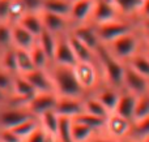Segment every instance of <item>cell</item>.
I'll return each mask as SVG.
<instances>
[{
    "label": "cell",
    "mask_w": 149,
    "mask_h": 142,
    "mask_svg": "<svg viewBox=\"0 0 149 142\" xmlns=\"http://www.w3.org/2000/svg\"><path fill=\"white\" fill-rule=\"evenodd\" d=\"M136 103H137V95H135V94L130 93L127 90H122L120 97H119V102L116 104V108L114 112H116L120 116L134 121Z\"/></svg>",
    "instance_id": "cell-20"
},
{
    "label": "cell",
    "mask_w": 149,
    "mask_h": 142,
    "mask_svg": "<svg viewBox=\"0 0 149 142\" xmlns=\"http://www.w3.org/2000/svg\"><path fill=\"white\" fill-rule=\"evenodd\" d=\"M12 46V23L0 22V50L9 48Z\"/></svg>",
    "instance_id": "cell-38"
},
{
    "label": "cell",
    "mask_w": 149,
    "mask_h": 142,
    "mask_svg": "<svg viewBox=\"0 0 149 142\" xmlns=\"http://www.w3.org/2000/svg\"><path fill=\"white\" fill-rule=\"evenodd\" d=\"M52 63L58 65H65V67H74L77 64V57L70 43L68 34L58 37V44Z\"/></svg>",
    "instance_id": "cell-11"
},
{
    "label": "cell",
    "mask_w": 149,
    "mask_h": 142,
    "mask_svg": "<svg viewBox=\"0 0 149 142\" xmlns=\"http://www.w3.org/2000/svg\"><path fill=\"white\" fill-rule=\"evenodd\" d=\"M33 117L26 104H17L15 107L4 110L0 114V128H15L20 123Z\"/></svg>",
    "instance_id": "cell-10"
},
{
    "label": "cell",
    "mask_w": 149,
    "mask_h": 142,
    "mask_svg": "<svg viewBox=\"0 0 149 142\" xmlns=\"http://www.w3.org/2000/svg\"><path fill=\"white\" fill-rule=\"evenodd\" d=\"M123 90H127L135 95L140 97L149 93V78L144 77L132 69L130 65L126 64L124 69V77H123Z\"/></svg>",
    "instance_id": "cell-8"
},
{
    "label": "cell",
    "mask_w": 149,
    "mask_h": 142,
    "mask_svg": "<svg viewBox=\"0 0 149 142\" xmlns=\"http://www.w3.org/2000/svg\"><path fill=\"white\" fill-rule=\"evenodd\" d=\"M37 94L36 89L31 86V83L28 81V78L24 74H16L13 78L12 86V97L21 102V104H26L34 95Z\"/></svg>",
    "instance_id": "cell-17"
},
{
    "label": "cell",
    "mask_w": 149,
    "mask_h": 142,
    "mask_svg": "<svg viewBox=\"0 0 149 142\" xmlns=\"http://www.w3.org/2000/svg\"><path fill=\"white\" fill-rule=\"evenodd\" d=\"M15 76L16 74H12V73L4 70L3 68H0V89L9 95H12V86Z\"/></svg>",
    "instance_id": "cell-40"
},
{
    "label": "cell",
    "mask_w": 149,
    "mask_h": 142,
    "mask_svg": "<svg viewBox=\"0 0 149 142\" xmlns=\"http://www.w3.org/2000/svg\"><path fill=\"white\" fill-rule=\"evenodd\" d=\"M145 18H149V0H144L143 7H141L140 13H139V21L145 20ZM139 21H137V22H139Z\"/></svg>",
    "instance_id": "cell-46"
},
{
    "label": "cell",
    "mask_w": 149,
    "mask_h": 142,
    "mask_svg": "<svg viewBox=\"0 0 149 142\" xmlns=\"http://www.w3.org/2000/svg\"><path fill=\"white\" fill-rule=\"evenodd\" d=\"M97 60L98 64H100L101 72H102L103 82L123 90V77L126 63L120 61L115 56H113L103 44H101L100 48L97 50Z\"/></svg>",
    "instance_id": "cell-2"
},
{
    "label": "cell",
    "mask_w": 149,
    "mask_h": 142,
    "mask_svg": "<svg viewBox=\"0 0 149 142\" xmlns=\"http://www.w3.org/2000/svg\"><path fill=\"white\" fill-rule=\"evenodd\" d=\"M50 137H51V136L47 134V133L45 132L43 128L39 125V127L37 128V129L34 130L24 142H49Z\"/></svg>",
    "instance_id": "cell-41"
},
{
    "label": "cell",
    "mask_w": 149,
    "mask_h": 142,
    "mask_svg": "<svg viewBox=\"0 0 149 142\" xmlns=\"http://www.w3.org/2000/svg\"><path fill=\"white\" fill-rule=\"evenodd\" d=\"M68 39H70V43L72 46V50L77 57V61H95L97 60V52L93 51L90 47H88L85 43H82L79 38L73 35V34H68Z\"/></svg>",
    "instance_id": "cell-22"
},
{
    "label": "cell",
    "mask_w": 149,
    "mask_h": 142,
    "mask_svg": "<svg viewBox=\"0 0 149 142\" xmlns=\"http://www.w3.org/2000/svg\"><path fill=\"white\" fill-rule=\"evenodd\" d=\"M95 133L98 132H95L90 127L76 121V120H72V137L74 142H89Z\"/></svg>",
    "instance_id": "cell-31"
},
{
    "label": "cell",
    "mask_w": 149,
    "mask_h": 142,
    "mask_svg": "<svg viewBox=\"0 0 149 142\" xmlns=\"http://www.w3.org/2000/svg\"><path fill=\"white\" fill-rule=\"evenodd\" d=\"M55 112L59 116L74 119L84 112V98H72V97H59L55 107Z\"/></svg>",
    "instance_id": "cell-15"
},
{
    "label": "cell",
    "mask_w": 149,
    "mask_h": 142,
    "mask_svg": "<svg viewBox=\"0 0 149 142\" xmlns=\"http://www.w3.org/2000/svg\"><path fill=\"white\" fill-rule=\"evenodd\" d=\"M30 55H31V59H33L34 67L37 69H49V67H51L52 61L47 56L46 52L43 51V48L38 44V42L30 48Z\"/></svg>",
    "instance_id": "cell-33"
},
{
    "label": "cell",
    "mask_w": 149,
    "mask_h": 142,
    "mask_svg": "<svg viewBox=\"0 0 149 142\" xmlns=\"http://www.w3.org/2000/svg\"><path fill=\"white\" fill-rule=\"evenodd\" d=\"M71 34H73L76 38H79L82 43H85L88 47L97 52L100 48L101 43L100 37H98L97 29H95L94 23L86 22V23H80V25H74L71 30Z\"/></svg>",
    "instance_id": "cell-13"
},
{
    "label": "cell",
    "mask_w": 149,
    "mask_h": 142,
    "mask_svg": "<svg viewBox=\"0 0 149 142\" xmlns=\"http://www.w3.org/2000/svg\"><path fill=\"white\" fill-rule=\"evenodd\" d=\"M54 81L55 93L59 97H72V98H85L89 94L82 89L77 81L73 72V67L51 64V68L47 69Z\"/></svg>",
    "instance_id": "cell-1"
},
{
    "label": "cell",
    "mask_w": 149,
    "mask_h": 142,
    "mask_svg": "<svg viewBox=\"0 0 149 142\" xmlns=\"http://www.w3.org/2000/svg\"><path fill=\"white\" fill-rule=\"evenodd\" d=\"M126 64L130 65L136 72H139L140 74H143L144 77L149 78V57L147 56V54L143 50L136 52Z\"/></svg>",
    "instance_id": "cell-26"
},
{
    "label": "cell",
    "mask_w": 149,
    "mask_h": 142,
    "mask_svg": "<svg viewBox=\"0 0 149 142\" xmlns=\"http://www.w3.org/2000/svg\"><path fill=\"white\" fill-rule=\"evenodd\" d=\"M31 83L37 93H55L54 81L47 69H33L31 72L24 74Z\"/></svg>",
    "instance_id": "cell-16"
},
{
    "label": "cell",
    "mask_w": 149,
    "mask_h": 142,
    "mask_svg": "<svg viewBox=\"0 0 149 142\" xmlns=\"http://www.w3.org/2000/svg\"><path fill=\"white\" fill-rule=\"evenodd\" d=\"M8 97H9V94H7L5 91H3L1 89H0V104L5 103V102L8 101Z\"/></svg>",
    "instance_id": "cell-49"
},
{
    "label": "cell",
    "mask_w": 149,
    "mask_h": 142,
    "mask_svg": "<svg viewBox=\"0 0 149 142\" xmlns=\"http://www.w3.org/2000/svg\"><path fill=\"white\" fill-rule=\"evenodd\" d=\"M39 119V124L41 127L45 129V132L49 136L56 138V133H58V127H59V119L60 116L54 111H49L46 114L41 115L38 117Z\"/></svg>",
    "instance_id": "cell-25"
},
{
    "label": "cell",
    "mask_w": 149,
    "mask_h": 142,
    "mask_svg": "<svg viewBox=\"0 0 149 142\" xmlns=\"http://www.w3.org/2000/svg\"><path fill=\"white\" fill-rule=\"evenodd\" d=\"M89 142H118V141L114 140V138L110 137L109 134H106L105 132H98L93 136L92 140Z\"/></svg>",
    "instance_id": "cell-45"
},
{
    "label": "cell",
    "mask_w": 149,
    "mask_h": 142,
    "mask_svg": "<svg viewBox=\"0 0 149 142\" xmlns=\"http://www.w3.org/2000/svg\"><path fill=\"white\" fill-rule=\"evenodd\" d=\"M141 50L147 54V56L149 57V41L143 38V46H141Z\"/></svg>",
    "instance_id": "cell-48"
},
{
    "label": "cell",
    "mask_w": 149,
    "mask_h": 142,
    "mask_svg": "<svg viewBox=\"0 0 149 142\" xmlns=\"http://www.w3.org/2000/svg\"><path fill=\"white\" fill-rule=\"evenodd\" d=\"M137 26H139V30L141 31L143 34H149V18L140 20L139 22H137Z\"/></svg>",
    "instance_id": "cell-47"
},
{
    "label": "cell",
    "mask_w": 149,
    "mask_h": 142,
    "mask_svg": "<svg viewBox=\"0 0 149 142\" xmlns=\"http://www.w3.org/2000/svg\"><path fill=\"white\" fill-rule=\"evenodd\" d=\"M0 68H3L4 70L12 73V74H18L17 57H16L15 47H9V48L3 50V54L0 56Z\"/></svg>",
    "instance_id": "cell-29"
},
{
    "label": "cell",
    "mask_w": 149,
    "mask_h": 142,
    "mask_svg": "<svg viewBox=\"0 0 149 142\" xmlns=\"http://www.w3.org/2000/svg\"><path fill=\"white\" fill-rule=\"evenodd\" d=\"M77 81L88 94H93L103 82L100 64L95 61H77L73 67Z\"/></svg>",
    "instance_id": "cell-4"
},
{
    "label": "cell",
    "mask_w": 149,
    "mask_h": 142,
    "mask_svg": "<svg viewBox=\"0 0 149 142\" xmlns=\"http://www.w3.org/2000/svg\"><path fill=\"white\" fill-rule=\"evenodd\" d=\"M72 120L73 119H70V117L60 116L56 133L58 142H74L72 137Z\"/></svg>",
    "instance_id": "cell-34"
},
{
    "label": "cell",
    "mask_w": 149,
    "mask_h": 142,
    "mask_svg": "<svg viewBox=\"0 0 149 142\" xmlns=\"http://www.w3.org/2000/svg\"><path fill=\"white\" fill-rule=\"evenodd\" d=\"M111 1L114 3L119 14L123 18L132 20L135 22L139 21V13L144 0H111Z\"/></svg>",
    "instance_id": "cell-21"
},
{
    "label": "cell",
    "mask_w": 149,
    "mask_h": 142,
    "mask_svg": "<svg viewBox=\"0 0 149 142\" xmlns=\"http://www.w3.org/2000/svg\"><path fill=\"white\" fill-rule=\"evenodd\" d=\"M16 57H17L18 74H26V73L31 72L33 69H36L33 59H31V55H30V50L16 48Z\"/></svg>",
    "instance_id": "cell-30"
},
{
    "label": "cell",
    "mask_w": 149,
    "mask_h": 142,
    "mask_svg": "<svg viewBox=\"0 0 149 142\" xmlns=\"http://www.w3.org/2000/svg\"><path fill=\"white\" fill-rule=\"evenodd\" d=\"M42 21L45 25V30L50 31V33L55 34V35H64V34H70L73 28V23L68 16L56 14V13L51 12H41Z\"/></svg>",
    "instance_id": "cell-7"
},
{
    "label": "cell",
    "mask_w": 149,
    "mask_h": 142,
    "mask_svg": "<svg viewBox=\"0 0 149 142\" xmlns=\"http://www.w3.org/2000/svg\"><path fill=\"white\" fill-rule=\"evenodd\" d=\"M73 120L88 125V127H90L92 129H94L95 132H103L105 121H106V119H101V117L94 116V115H90V114H88V112H85V111L82 112V114H80L79 116H76Z\"/></svg>",
    "instance_id": "cell-35"
},
{
    "label": "cell",
    "mask_w": 149,
    "mask_h": 142,
    "mask_svg": "<svg viewBox=\"0 0 149 142\" xmlns=\"http://www.w3.org/2000/svg\"><path fill=\"white\" fill-rule=\"evenodd\" d=\"M28 12H41L45 0H21Z\"/></svg>",
    "instance_id": "cell-44"
},
{
    "label": "cell",
    "mask_w": 149,
    "mask_h": 142,
    "mask_svg": "<svg viewBox=\"0 0 149 142\" xmlns=\"http://www.w3.org/2000/svg\"><path fill=\"white\" fill-rule=\"evenodd\" d=\"M0 142H24L9 128H0Z\"/></svg>",
    "instance_id": "cell-42"
},
{
    "label": "cell",
    "mask_w": 149,
    "mask_h": 142,
    "mask_svg": "<svg viewBox=\"0 0 149 142\" xmlns=\"http://www.w3.org/2000/svg\"><path fill=\"white\" fill-rule=\"evenodd\" d=\"M123 18L119 14L118 9L115 8L111 0H95V5L93 9V14L90 18V22L98 25V23L109 22L113 20Z\"/></svg>",
    "instance_id": "cell-12"
},
{
    "label": "cell",
    "mask_w": 149,
    "mask_h": 142,
    "mask_svg": "<svg viewBox=\"0 0 149 142\" xmlns=\"http://www.w3.org/2000/svg\"><path fill=\"white\" fill-rule=\"evenodd\" d=\"M58 37L55 34L50 33L47 30H43L42 34L37 38L38 44L43 48V51L47 54V56L50 57V60H54V55H55V50H56V44H58Z\"/></svg>",
    "instance_id": "cell-27"
},
{
    "label": "cell",
    "mask_w": 149,
    "mask_h": 142,
    "mask_svg": "<svg viewBox=\"0 0 149 142\" xmlns=\"http://www.w3.org/2000/svg\"><path fill=\"white\" fill-rule=\"evenodd\" d=\"M130 136L140 141L147 138L149 136V116L143 117V119L136 120V121H132V129Z\"/></svg>",
    "instance_id": "cell-36"
},
{
    "label": "cell",
    "mask_w": 149,
    "mask_h": 142,
    "mask_svg": "<svg viewBox=\"0 0 149 142\" xmlns=\"http://www.w3.org/2000/svg\"><path fill=\"white\" fill-rule=\"evenodd\" d=\"M143 142H149V136H148L147 138H144V140H143Z\"/></svg>",
    "instance_id": "cell-52"
},
{
    "label": "cell",
    "mask_w": 149,
    "mask_h": 142,
    "mask_svg": "<svg viewBox=\"0 0 149 142\" xmlns=\"http://www.w3.org/2000/svg\"><path fill=\"white\" fill-rule=\"evenodd\" d=\"M140 33H141V31H140ZM141 35H143V38H144V39L149 41V34H143V33H141Z\"/></svg>",
    "instance_id": "cell-51"
},
{
    "label": "cell",
    "mask_w": 149,
    "mask_h": 142,
    "mask_svg": "<svg viewBox=\"0 0 149 142\" xmlns=\"http://www.w3.org/2000/svg\"><path fill=\"white\" fill-rule=\"evenodd\" d=\"M58 98L59 95L56 93H37L26 103V107L33 116L39 117L49 111H54L58 103Z\"/></svg>",
    "instance_id": "cell-9"
},
{
    "label": "cell",
    "mask_w": 149,
    "mask_h": 142,
    "mask_svg": "<svg viewBox=\"0 0 149 142\" xmlns=\"http://www.w3.org/2000/svg\"><path fill=\"white\" fill-rule=\"evenodd\" d=\"M71 4H72V0H45L42 10L70 17Z\"/></svg>",
    "instance_id": "cell-28"
},
{
    "label": "cell",
    "mask_w": 149,
    "mask_h": 142,
    "mask_svg": "<svg viewBox=\"0 0 149 142\" xmlns=\"http://www.w3.org/2000/svg\"><path fill=\"white\" fill-rule=\"evenodd\" d=\"M20 25H22L26 30H29L33 35L38 38L45 30V25L42 21L41 12H26L20 20L17 21Z\"/></svg>",
    "instance_id": "cell-23"
},
{
    "label": "cell",
    "mask_w": 149,
    "mask_h": 142,
    "mask_svg": "<svg viewBox=\"0 0 149 142\" xmlns=\"http://www.w3.org/2000/svg\"><path fill=\"white\" fill-rule=\"evenodd\" d=\"M118 142H143V141H140V140H137V138H135V137H132V136H128V137H126V138H123V140H120V141H118Z\"/></svg>",
    "instance_id": "cell-50"
},
{
    "label": "cell",
    "mask_w": 149,
    "mask_h": 142,
    "mask_svg": "<svg viewBox=\"0 0 149 142\" xmlns=\"http://www.w3.org/2000/svg\"><path fill=\"white\" fill-rule=\"evenodd\" d=\"M147 116H149V93L137 97L134 121L143 119V117H147Z\"/></svg>",
    "instance_id": "cell-37"
},
{
    "label": "cell",
    "mask_w": 149,
    "mask_h": 142,
    "mask_svg": "<svg viewBox=\"0 0 149 142\" xmlns=\"http://www.w3.org/2000/svg\"><path fill=\"white\" fill-rule=\"evenodd\" d=\"M120 93H122L120 89L110 86V85H107V83H102V85L93 93V95H94L109 111L114 112L116 108V104H118V102H119Z\"/></svg>",
    "instance_id": "cell-18"
},
{
    "label": "cell",
    "mask_w": 149,
    "mask_h": 142,
    "mask_svg": "<svg viewBox=\"0 0 149 142\" xmlns=\"http://www.w3.org/2000/svg\"><path fill=\"white\" fill-rule=\"evenodd\" d=\"M37 43V37L33 35L18 22L12 23V46L16 48L30 50Z\"/></svg>",
    "instance_id": "cell-19"
},
{
    "label": "cell",
    "mask_w": 149,
    "mask_h": 142,
    "mask_svg": "<svg viewBox=\"0 0 149 142\" xmlns=\"http://www.w3.org/2000/svg\"><path fill=\"white\" fill-rule=\"evenodd\" d=\"M39 125H41L39 124V119L37 116H33V117H30V119L25 120V121L20 123V124L16 125L15 128H9V129H12L21 140L25 141Z\"/></svg>",
    "instance_id": "cell-32"
},
{
    "label": "cell",
    "mask_w": 149,
    "mask_h": 142,
    "mask_svg": "<svg viewBox=\"0 0 149 142\" xmlns=\"http://www.w3.org/2000/svg\"><path fill=\"white\" fill-rule=\"evenodd\" d=\"M28 12L21 0H10V13H9V21L10 23H15Z\"/></svg>",
    "instance_id": "cell-39"
},
{
    "label": "cell",
    "mask_w": 149,
    "mask_h": 142,
    "mask_svg": "<svg viewBox=\"0 0 149 142\" xmlns=\"http://www.w3.org/2000/svg\"><path fill=\"white\" fill-rule=\"evenodd\" d=\"M84 111L90 115L101 117V119H107V116L111 114L93 94H89L84 98Z\"/></svg>",
    "instance_id": "cell-24"
},
{
    "label": "cell",
    "mask_w": 149,
    "mask_h": 142,
    "mask_svg": "<svg viewBox=\"0 0 149 142\" xmlns=\"http://www.w3.org/2000/svg\"><path fill=\"white\" fill-rule=\"evenodd\" d=\"M97 29L98 37L102 44H107L113 42L114 39L122 37L123 34L130 33V31L137 29V22L132 20H127V18H118V20H113L109 22L98 23L94 25Z\"/></svg>",
    "instance_id": "cell-5"
},
{
    "label": "cell",
    "mask_w": 149,
    "mask_h": 142,
    "mask_svg": "<svg viewBox=\"0 0 149 142\" xmlns=\"http://www.w3.org/2000/svg\"><path fill=\"white\" fill-rule=\"evenodd\" d=\"M10 0H0V22H10Z\"/></svg>",
    "instance_id": "cell-43"
},
{
    "label": "cell",
    "mask_w": 149,
    "mask_h": 142,
    "mask_svg": "<svg viewBox=\"0 0 149 142\" xmlns=\"http://www.w3.org/2000/svg\"><path fill=\"white\" fill-rule=\"evenodd\" d=\"M103 46H106V48L109 50V52L113 56H115L120 61L127 63L136 52L141 50L143 35L140 33L139 28H137L135 30L130 31V33L123 34L119 38L114 39L110 43L103 44Z\"/></svg>",
    "instance_id": "cell-3"
},
{
    "label": "cell",
    "mask_w": 149,
    "mask_h": 142,
    "mask_svg": "<svg viewBox=\"0 0 149 142\" xmlns=\"http://www.w3.org/2000/svg\"><path fill=\"white\" fill-rule=\"evenodd\" d=\"M131 129H132L131 120L120 116L116 112H111L105 121L103 132L106 134H109L110 137H113L114 140L120 141L123 138L128 137L130 133H131Z\"/></svg>",
    "instance_id": "cell-6"
},
{
    "label": "cell",
    "mask_w": 149,
    "mask_h": 142,
    "mask_svg": "<svg viewBox=\"0 0 149 142\" xmlns=\"http://www.w3.org/2000/svg\"><path fill=\"white\" fill-rule=\"evenodd\" d=\"M94 5L95 0H72L70 18L72 21L73 26L90 22Z\"/></svg>",
    "instance_id": "cell-14"
}]
</instances>
